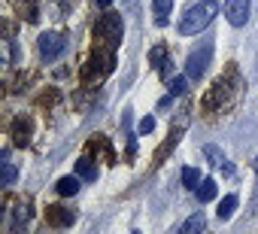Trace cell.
<instances>
[{
  "mask_svg": "<svg viewBox=\"0 0 258 234\" xmlns=\"http://www.w3.org/2000/svg\"><path fill=\"white\" fill-rule=\"evenodd\" d=\"M16 177H19V170H16V164L7 158V161H4V167H0V183H4V186H13V183H16Z\"/></svg>",
  "mask_w": 258,
  "mask_h": 234,
  "instance_id": "cell-19",
  "label": "cell"
},
{
  "mask_svg": "<svg viewBox=\"0 0 258 234\" xmlns=\"http://www.w3.org/2000/svg\"><path fill=\"white\" fill-rule=\"evenodd\" d=\"M94 37H97V46H100V49H112V52H115V46H118L121 37H124V22H121V16H118V13L100 16L97 25H94Z\"/></svg>",
  "mask_w": 258,
  "mask_h": 234,
  "instance_id": "cell-2",
  "label": "cell"
},
{
  "mask_svg": "<svg viewBox=\"0 0 258 234\" xmlns=\"http://www.w3.org/2000/svg\"><path fill=\"white\" fill-rule=\"evenodd\" d=\"M234 210H237V195H225V198L219 201V210H216V213H219V219L225 222V219L234 216Z\"/></svg>",
  "mask_w": 258,
  "mask_h": 234,
  "instance_id": "cell-14",
  "label": "cell"
},
{
  "mask_svg": "<svg viewBox=\"0 0 258 234\" xmlns=\"http://www.w3.org/2000/svg\"><path fill=\"white\" fill-rule=\"evenodd\" d=\"M16 7L25 13V19L34 25V22H40V10H37V0H16Z\"/></svg>",
  "mask_w": 258,
  "mask_h": 234,
  "instance_id": "cell-15",
  "label": "cell"
},
{
  "mask_svg": "<svg viewBox=\"0 0 258 234\" xmlns=\"http://www.w3.org/2000/svg\"><path fill=\"white\" fill-rule=\"evenodd\" d=\"M204 155L210 158V164H213V167L225 164V152H222V149H219L216 143H207V146H204Z\"/></svg>",
  "mask_w": 258,
  "mask_h": 234,
  "instance_id": "cell-18",
  "label": "cell"
},
{
  "mask_svg": "<svg viewBox=\"0 0 258 234\" xmlns=\"http://www.w3.org/2000/svg\"><path fill=\"white\" fill-rule=\"evenodd\" d=\"M31 207L28 204H22V207H16V225H13V231H22V225H28L31 222Z\"/></svg>",
  "mask_w": 258,
  "mask_h": 234,
  "instance_id": "cell-20",
  "label": "cell"
},
{
  "mask_svg": "<svg viewBox=\"0 0 258 234\" xmlns=\"http://www.w3.org/2000/svg\"><path fill=\"white\" fill-rule=\"evenodd\" d=\"M46 222H49L52 228H67V225L76 222V210H67V207H61V204H52V207L46 210Z\"/></svg>",
  "mask_w": 258,
  "mask_h": 234,
  "instance_id": "cell-7",
  "label": "cell"
},
{
  "mask_svg": "<svg viewBox=\"0 0 258 234\" xmlns=\"http://www.w3.org/2000/svg\"><path fill=\"white\" fill-rule=\"evenodd\" d=\"M31 131H34V125H31V119H25V115H19V119L13 122V143L16 146H28L31 143Z\"/></svg>",
  "mask_w": 258,
  "mask_h": 234,
  "instance_id": "cell-9",
  "label": "cell"
},
{
  "mask_svg": "<svg viewBox=\"0 0 258 234\" xmlns=\"http://www.w3.org/2000/svg\"><path fill=\"white\" fill-rule=\"evenodd\" d=\"M255 170H258V158H255Z\"/></svg>",
  "mask_w": 258,
  "mask_h": 234,
  "instance_id": "cell-27",
  "label": "cell"
},
{
  "mask_svg": "<svg viewBox=\"0 0 258 234\" xmlns=\"http://www.w3.org/2000/svg\"><path fill=\"white\" fill-rule=\"evenodd\" d=\"M79 183H82V177H79V173H73V177H61L55 189H58V195H61V198H70V195H76V192H79Z\"/></svg>",
  "mask_w": 258,
  "mask_h": 234,
  "instance_id": "cell-11",
  "label": "cell"
},
{
  "mask_svg": "<svg viewBox=\"0 0 258 234\" xmlns=\"http://www.w3.org/2000/svg\"><path fill=\"white\" fill-rule=\"evenodd\" d=\"M170 10H173V0H152V13H155L158 28H164L170 22Z\"/></svg>",
  "mask_w": 258,
  "mask_h": 234,
  "instance_id": "cell-10",
  "label": "cell"
},
{
  "mask_svg": "<svg viewBox=\"0 0 258 234\" xmlns=\"http://www.w3.org/2000/svg\"><path fill=\"white\" fill-rule=\"evenodd\" d=\"M176 143H179V134H170V140H167V143H161V149L155 152V161H161V158H164V155L176 146Z\"/></svg>",
  "mask_w": 258,
  "mask_h": 234,
  "instance_id": "cell-23",
  "label": "cell"
},
{
  "mask_svg": "<svg viewBox=\"0 0 258 234\" xmlns=\"http://www.w3.org/2000/svg\"><path fill=\"white\" fill-rule=\"evenodd\" d=\"M185 88H188V76H176V79L170 82V94H173V97L185 94Z\"/></svg>",
  "mask_w": 258,
  "mask_h": 234,
  "instance_id": "cell-22",
  "label": "cell"
},
{
  "mask_svg": "<svg viewBox=\"0 0 258 234\" xmlns=\"http://www.w3.org/2000/svg\"><path fill=\"white\" fill-rule=\"evenodd\" d=\"M225 16L234 28H243L252 16V0H225Z\"/></svg>",
  "mask_w": 258,
  "mask_h": 234,
  "instance_id": "cell-6",
  "label": "cell"
},
{
  "mask_svg": "<svg viewBox=\"0 0 258 234\" xmlns=\"http://www.w3.org/2000/svg\"><path fill=\"white\" fill-rule=\"evenodd\" d=\"M210 61H213V43L207 40V43H201V46H198V49L188 55V64H185V76L198 82V79L207 73V64H210Z\"/></svg>",
  "mask_w": 258,
  "mask_h": 234,
  "instance_id": "cell-4",
  "label": "cell"
},
{
  "mask_svg": "<svg viewBox=\"0 0 258 234\" xmlns=\"http://www.w3.org/2000/svg\"><path fill=\"white\" fill-rule=\"evenodd\" d=\"M182 186L195 192V189L201 186V170H198V167H182Z\"/></svg>",
  "mask_w": 258,
  "mask_h": 234,
  "instance_id": "cell-17",
  "label": "cell"
},
{
  "mask_svg": "<svg viewBox=\"0 0 258 234\" xmlns=\"http://www.w3.org/2000/svg\"><path fill=\"white\" fill-rule=\"evenodd\" d=\"M137 131H140V134H149V131H155V119H152V115H143V119H140V125H137Z\"/></svg>",
  "mask_w": 258,
  "mask_h": 234,
  "instance_id": "cell-24",
  "label": "cell"
},
{
  "mask_svg": "<svg viewBox=\"0 0 258 234\" xmlns=\"http://www.w3.org/2000/svg\"><path fill=\"white\" fill-rule=\"evenodd\" d=\"M170 103H173V94H167V97H161V100H158V109H167Z\"/></svg>",
  "mask_w": 258,
  "mask_h": 234,
  "instance_id": "cell-25",
  "label": "cell"
},
{
  "mask_svg": "<svg viewBox=\"0 0 258 234\" xmlns=\"http://www.w3.org/2000/svg\"><path fill=\"white\" fill-rule=\"evenodd\" d=\"M216 192H219L216 180H201V186L195 189V195H198V201H201V204H210V201L216 198Z\"/></svg>",
  "mask_w": 258,
  "mask_h": 234,
  "instance_id": "cell-13",
  "label": "cell"
},
{
  "mask_svg": "<svg viewBox=\"0 0 258 234\" xmlns=\"http://www.w3.org/2000/svg\"><path fill=\"white\" fill-rule=\"evenodd\" d=\"M37 49H40V58H43V61H55V58H61V55H64L67 40H64L58 31H46V34H40Z\"/></svg>",
  "mask_w": 258,
  "mask_h": 234,
  "instance_id": "cell-5",
  "label": "cell"
},
{
  "mask_svg": "<svg viewBox=\"0 0 258 234\" xmlns=\"http://www.w3.org/2000/svg\"><path fill=\"white\" fill-rule=\"evenodd\" d=\"M219 16V4L216 0H201V4L188 7L185 16L179 19V34L182 37H191V34H201L213 25V19Z\"/></svg>",
  "mask_w": 258,
  "mask_h": 234,
  "instance_id": "cell-1",
  "label": "cell"
},
{
  "mask_svg": "<svg viewBox=\"0 0 258 234\" xmlns=\"http://www.w3.org/2000/svg\"><path fill=\"white\" fill-rule=\"evenodd\" d=\"M76 173H79L85 183H94V180H97V164H94L88 155H82V158L76 161Z\"/></svg>",
  "mask_w": 258,
  "mask_h": 234,
  "instance_id": "cell-12",
  "label": "cell"
},
{
  "mask_svg": "<svg viewBox=\"0 0 258 234\" xmlns=\"http://www.w3.org/2000/svg\"><path fill=\"white\" fill-rule=\"evenodd\" d=\"M204 228H207V219H204L201 213H195L191 219H185V222H182V228H179V231H182V234H198V231H204Z\"/></svg>",
  "mask_w": 258,
  "mask_h": 234,
  "instance_id": "cell-16",
  "label": "cell"
},
{
  "mask_svg": "<svg viewBox=\"0 0 258 234\" xmlns=\"http://www.w3.org/2000/svg\"><path fill=\"white\" fill-rule=\"evenodd\" d=\"M115 70V52L112 49H94V55L85 61L82 67V82H100L103 76H109Z\"/></svg>",
  "mask_w": 258,
  "mask_h": 234,
  "instance_id": "cell-3",
  "label": "cell"
},
{
  "mask_svg": "<svg viewBox=\"0 0 258 234\" xmlns=\"http://www.w3.org/2000/svg\"><path fill=\"white\" fill-rule=\"evenodd\" d=\"M231 91H234V88H231V82H228V79L216 82V85H213V88L207 91V97H204V109H216V103L222 106V103H225V100L231 97Z\"/></svg>",
  "mask_w": 258,
  "mask_h": 234,
  "instance_id": "cell-8",
  "label": "cell"
},
{
  "mask_svg": "<svg viewBox=\"0 0 258 234\" xmlns=\"http://www.w3.org/2000/svg\"><path fill=\"white\" fill-rule=\"evenodd\" d=\"M149 64H152V67H164V64H167V46H155V49L149 52Z\"/></svg>",
  "mask_w": 258,
  "mask_h": 234,
  "instance_id": "cell-21",
  "label": "cell"
},
{
  "mask_svg": "<svg viewBox=\"0 0 258 234\" xmlns=\"http://www.w3.org/2000/svg\"><path fill=\"white\" fill-rule=\"evenodd\" d=\"M97 4H100V7H112V0H97Z\"/></svg>",
  "mask_w": 258,
  "mask_h": 234,
  "instance_id": "cell-26",
  "label": "cell"
}]
</instances>
